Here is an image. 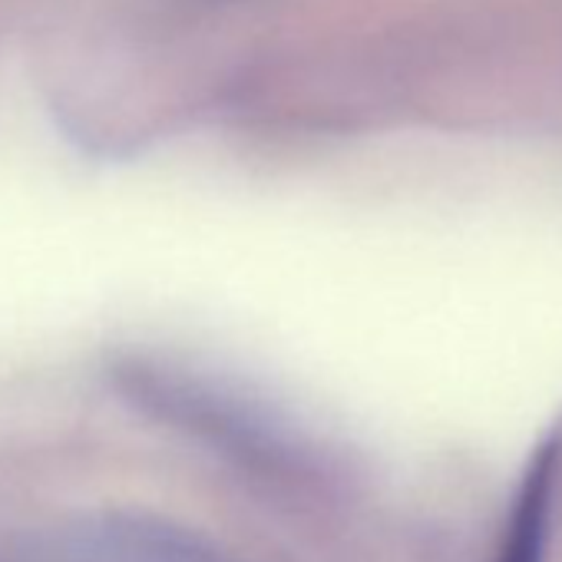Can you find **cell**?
<instances>
[{
	"instance_id": "1",
	"label": "cell",
	"mask_w": 562,
	"mask_h": 562,
	"mask_svg": "<svg viewBox=\"0 0 562 562\" xmlns=\"http://www.w3.org/2000/svg\"><path fill=\"white\" fill-rule=\"evenodd\" d=\"M110 384L146 417L241 467L289 473H308L318 467V447L292 420L245 391L179 361L126 351L110 361Z\"/></svg>"
},
{
	"instance_id": "2",
	"label": "cell",
	"mask_w": 562,
	"mask_h": 562,
	"mask_svg": "<svg viewBox=\"0 0 562 562\" xmlns=\"http://www.w3.org/2000/svg\"><path fill=\"white\" fill-rule=\"evenodd\" d=\"M67 552L74 562H245L202 529L133 506L80 519L67 536Z\"/></svg>"
},
{
	"instance_id": "3",
	"label": "cell",
	"mask_w": 562,
	"mask_h": 562,
	"mask_svg": "<svg viewBox=\"0 0 562 562\" xmlns=\"http://www.w3.org/2000/svg\"><path fill=\"white\" fill-rule=\"evenodd\" d=\"M562 493V437H546L516 486L496 562H546Z\"/></svg>"
}]
</instances>
